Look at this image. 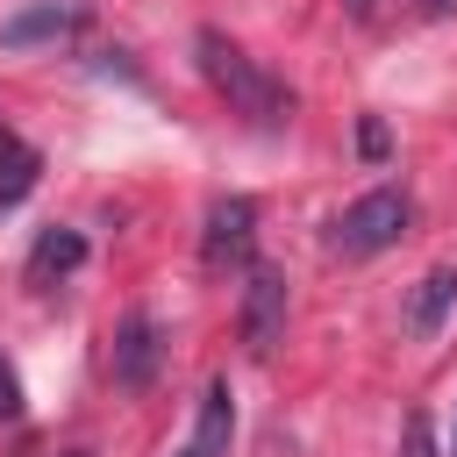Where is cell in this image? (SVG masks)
<instances>
[{
  "label": "cell",
  "mask_w": 457,
  "mask_h": 457,
  "mask_svg": "<svg viewBox=\"0 0 457 457\" xmlns=\"http://www.w3.org/2000/svg\"><path fill=\"white\" fill-rule=\"evenodd\" d=\"M193 57H200V79L228 100V114H243L250 129H286L293 121V86L271 79L243 43H228L221 29H200L193 36Z\"/></svg>",
  "instance_id": "cell-1"
},
{
  "label": "cell",
  "mask_w": 457,
  "mask_h": 457,
  "mask_svg": "<svg viewBox=\"0 0 457 457\" xmlns=\"http://www.w3.org/2000/svg\"><path fill=\"white\" fill-rule=\"evenodd\" d=\"M407 221H414V200L400 186H371L364 200H350L328 221V250L336 257H378V250H393L407 236Z\"/></svg>",
  "instance_id": "cell-2"
},
{
  "label": "cell",
  "mask_w": 457,
  "mask_h": 457,
  "mask_svg": "<svg viewBox=\"0 0 457 457\" xmlns=\"http://www.w3.org/2000/svg\"><path fill=\"white\" fill-rule=\"evenodd\" d=\"M257 250V200L250 193H221L207 207V228H200V264L207 271H243Z\"/></svg>",
  "instance_id": "cell-3"
},
{
  "label": "cell",
  "mask_w": 457,
  "mask_h": 457,
  "mask_svg": "<svg viewBox=\"0 0 457 457\" xmlns=\"http://www.w3.org/2000/svg\"><path fill=\"white\" fill-rule=\"evenodd\" d=\"M157 364H164V328H157V314H129V321L114 328L107 378H114L121 393H143V386L157 378Z\"/></svg>",
  "instance_id": "cell-4"
},
{
  "label": "cell",
  "mask_w": 457,
  "mask_h": 457,
  "mask_svg": "<svg viewBox=\"0 0 457 457\" xmlns=\"http://www.w3.org/2000/svg\"><path fill=\"white\" fill-rule=\"evenodd\" d=\"M278 336H286V278L271 264H250V286H243V350L271 357Z\"/></svg>",
  "instance_id": "cell-5"
},
{
  "label": "cell",
  "mask_w": 457,
  "mask_h": 457,
  "mask_svg": "<svg viewBox=\"0 0 457 457\" xmlns=\"http://www.w3.org/2000/svg\"><path fill=\"white\" fill-rule=\"evenodd\" d=\"M64 36H79V7H64V0H36L0 21V50H36V43H64Z\"/></svg>",
  "instance_id": "cell-6"
},
{
  "label": "cell",
  "mask_w": 457,
  "mask_h": 457,
  "mask_svg": "<svg viewBox=\"0 0 457 457\" xmlns=\"http://www.w3.org/2000/svg\"><path fill=\"white\" fill-rule=\"evenodd\" d=\"M450 307H457V264H436V271H421V286L407 293L400 328H407V336H436V328L450 321Z\"/></svg>",
  "instance_id": "cell-7"
},
{
  "label": "cell",
  "mask_w": 457,
  "mask_h": 457,
  "mask_svg": "<svg viewBox=\"0 0 457 457\" xmlns=\"http://www.w3.org/2000/svg\"><path fill=\"white\" fill-rule=\"evenodd\" d=\"M86 264V236L79 228H64V221H50L43 236H36V250H29V286L36 293H50L57 278H71Z\"/></svg>",
  "instance_id": "cell-8"
},
{
  "label": "cell",
  "mask_w": 457,
  "mask_h": 457,
  "mask_svg": "<svg viewBox=\"0 0 457 457\" xmlns=\"http://www.w3.org/2000/svg\"><path fill=\"white\" fill-rule=\"evenodd\" d=\"M228 436H236V393L228 378H207L200 393V421H193V443L179 457H228Z\"/></svg>",
  "instance_id": "cell-9"
},
{
  "label": "cell",
  "mask_w": 457,
  "mask_h": 457,
  "mask_svg": "<svg viewBox=\"0 0 457 457\" xmlns=\"http://www.w3.org/2000/svg\"><path fill=\"white\" fill-rule=\"evenodd\" d=\"M36 179H43V150L0 129V214H7V207H21Z\"/></svg>",
  "instance_id": "cell-10"
},
{
  "label": "cell",
  "mask_w": 457,
  "mask_h": 457,
  "mask_svg": "<svg viewBox=\"0 0 457 457\" xmlns=\"http://www.w3.org/2000/svg\"><path fill=\"white\" fill-rule=\"evenodd\" d=\"M400 457H436V428H428V414H407V428H400Z\"/></svg>",
  "instance_id": "cell-11"
},
{
  "label": "cell",
  "mask_w": 457,
  "mask_h": 457,
  "mask_svg": "<svg viewBox=\"0 0 457 457\" xmlns=\"http://www.w3.org/2000/svg\"><path fill=\"white\" fill-rule=\"evenodd\" d=\"M14 414H21V371L0 357V421H14Z\"/></svg>",
  "instance_id": "cell-12"
},
{
  "label": "cell",
  "mask_w": 457,
  "mask_h": 457,
  "mask_svg": "<svg viewBox=\"0 0 457 457\" xmlns=\"http://www.w3.org/2000/svg\"><path fill=\"white\" fill-rule=\"evenodd\" d=\"M357 150H364V157H386V121H364V129H357Z\"/></svg>",
  "instance_id": "cell-13"
},
{
  "label": "cell",
  "mask_w": 457,
  "mask_h": 457,
  "mask_svg": "<svg viewBox=\"0 0 457 457\" xmlns=\"http://www.w3.org/2000/svg\"><path fill=\"white\" fill-rule=\"evenodd\" d=\"M421 7H428V14H450V7H457V0H421Z\"/></svg>",
  "instance_id": "cell-14"
}]
</instances>
